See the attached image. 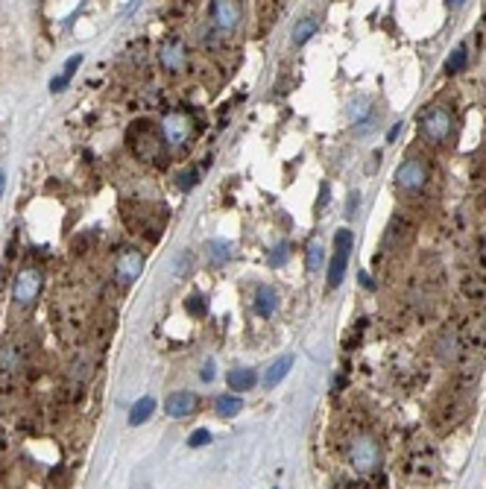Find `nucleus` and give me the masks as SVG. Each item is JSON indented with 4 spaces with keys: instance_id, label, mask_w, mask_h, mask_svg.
I'll list each match as a JSON object with an SVG mask.
<instances>
[{
    "instance_id": "29",
    "label": "nucleus",
    "mask_w": 486,
    "mask_h": 489,
    "mask_svg": "<svg viewBox=\"0 0 486 489\" xmlns=\"http://www.w3.org/2000/svg\"><path fill=\"white\" fill-rule=\"evenodd\" d=\"M211 442V434L205 431V428H200V431H193L190 437H188V445L190 448H200V445H208Z\"/></svg>"
},
{
    "instance_id": "32",
    "label": "nucleus",
    "mask_w": 486,
    "mask_h": 489,
    "mask_svg": "<svg viewBox=\"0 0 486 489\" xmlns=\"http://www.w3.org/2000/svg\"><path fill=\"white\" fill-rule=\"evenodd\" d=\"M358 203H360V193H358V191H352V197H348V205H346V214H348V217H355Z\"/></svg>"
},
{
    "instance_id": "24",
    "label": "nucleus",
    "mask_w": 486,
    "mask_h": 489,
    "mask_svg": "<svg viewBox=\"0 0 486 489\" xmlns=\"http://www.w3.org/2000/svg\"><path fill=\"white\" fill-rule=\"evenodd\" d=\"M466 59H469V53H466V47H457V50L449 56V62H445V73H449V76L460 73V71L466 68Z\"/></svg>"
},
{
    "instance_id": "21",
    "label": "nucleus",
    "mask_w": 486,
    "mask_h": 489,
    "mask_svg": "<svg viewBox=\"0 0 486 489\" xmlns=\"http://www.w3.org/2000/svg\"><path fill=\"white\" fill-rule=\"evenodd\" d=\"M314 32H317V21H314V18H302V21L293 27V32H290V44L302 47L308 38H314Z\"/></svg>"
},
{
    "instance_id": "1",
    "label": "nucleus",
    "mask_w": 486,
    "mask_h": 489,
    "mask_svg": "<svg viewBox=\"0 0 486 489\" xmlns=\"http://www.w3.org/2000/svg\"><path fill=\"white\" fill-rule=\"evenodd\" d=\"M419 135L431 144V147H442L451 141L454 135V109L449 103H434L419 114Z\"/></svg>"
},
{
    "instance_id": "18",
    "label": "nucleus",
    "mask_w": 486,
    "mask_h": 489,
    "mask_svg": "<svg viewBox=\"0 0 486 489\" xmlns=\"http://www.w3.org/2000/svg\"><path fill=\"white\" fill-rule=\"evenodd\" d=\"M243 410V399L241 396H235V393H226V396H220L217 402H214V413H217L220 419H231V416H238Z\"/></svg>"
},
{
    "instance_id": "19",
    "label": "nucleus",
    "mask_w": 486,
    "mask_h": 489,
    "mask_svg": "<svg viewBox=\"0 0 486 489\" xmlns=\"http://www.w3.org/2000/svg\"><path fill=\"white\" fill-rule=\"evenodd\" d=\"M205 252H208V261L214 267H223L231 261V243L229 241H208L205 243Z\"/></svg>"
},
{
    "instance_id": "33",
    "label": "nucleus",
    "mask_w": 486,
    "mask_h": 489,
    "mask_svg": "<svg viewBox=\"0 0 486 489\" xmlns=\"http://www.w3.org/2000/svg\"><path fill=\"white\" fill-rule=\"evenodd\" d=\"M188 261H190V252H185V255L179 258V267H176V270H173V272H176V276H185V272H188V267H190Z\"/></svg>"
},
{
    "instance_id": "20",
    "label": "nucleus",
    "mask_w": 486,
    "mask_h": 489,
    "mask_svg": "<svg viewBox=\"0 0 486 489\" xmlns=\"http://www.w3.org/2000/svg\"><path fill=\"white\" fill-rule=\"evenodd\" d=\"M152 413H155V399H152V396H144V399H138V402L132 404V410H129V425H144Z\"/></svg>"
},
{
    "instance_id": "10",
    "label": "nucleus",
    "mask_w": 486,
    "mask_h": 489,
    "mask_svg": "<svg viewBox=\"0 0 486 489\" xmlns=\"http://www.w3.org/2000/svg\"><path fill=\"white\" fill-rule=\"evenodd\" d=\"M197 404H200L197 393H190V390H176V393L167 396L164 410H167V416H173V419H185V416H190L193 410H197Z\"/></svg>"
},
{
    "instance_id": "8",
    "label": "nucleus",
    "mask_w": 486,
    "mask_h": 489,
    "mask_svg": "<svg viewBox=\"0 0 486 489\" xmlns=\"http://www.w3.org/2000/svg\"><path fill=\"white\" fill-rule=\"evenodd\" d=\"M211 18L217 24V30L229 32L243 21V6L235 4V0H217V4H211Z\"/></svg>"
},
{
    "instance_id": "5",
    "label": "nucleus",
    "mask_w": 486,
    "mask_h": 489,
    "mask_svg": "<svg viewBox=\"0 0 486 489\" xmlns=\"http://www.w3.org/2000/svg\"><path fill=\"white\" fill-rule=\"evenodd\" d=\"M190 132H193V123H190V117L182 114V111H170L162 121V141L170 150H182L190 138Z\"/></svg>"
},
{
    "instance_id": "23",
    "label": "nucleus",
    "mask_w": 486,
    "mask_h": 489,
    "mask_svg": "<svg viewBox=\"0 0 486 489\" xmlns=\"http://www.w3.org/2000/svg\"><path fill=\"white\" fill-rule=\"evenodd\" d=\"M185 308L190 310L193 317H200V320H202V317L208 314V299L202 296V293H190V296L185 299Z\"/></svg>"
},
{
    "instance_id": "3",
    "label": "nucleus",
    "mask_w": 486,
    "mask_h": 489,
    "mask_svg": "<svg viewBox=\"0 0 486 489\" xmlns=\"http://www.w3.org/2000/svg\"><path fill=\"white\" fill-rule=\"evenodd\" d=\"M466 413H469V402H466V396L460 393V390H451V393H445V396L434 404V413H431L437 434L454 431V428L466 419Z\"/></svg>"
},
{
    "instance_id": "16",
    "label": "nucleus",
    "mask_w": 486,
    "mask_h": 489,
    "mask_svg": "<svg viewBox=\"0 0 486 489\" xmlns=\"http://www.w3.org/2000/svg\"><path fill=\"white\" fill-rule=\"evenodd\" d=\"M226 384L235 390V393H249V390L258 384V375L252 373V369H231L226 375Z\"/></svg>"
},
{
    "instance_id": "11",
    "label": "nucleus",
    "mask_w": 486,
    "mask_h": 489,
    "mask_svg": "<svg viewBox=\"0 0 486 489\" xmlns=\"http://www.w3.org/2000/svg\"><path fill=\"white\" fill-rule=\"evenodd\" d=\"M159 62H162V68H164L167 73L182 71V65H185V44L179 42V38H167V42L162 44Z\"/></svg>"
},
{
    "instance_id": "14",
    "label": "nucleus",
    "mask_w": 486,
    "mask_h": 489,
    "mask_svg": "<svg viewBox=\"0 0 486 489\" xmlns=\"http://www.w3.org/2000/svg\"><path fill=\"white\" fill-rule=\"evenodd\" d=\"M252 308H255V314L258 317H264V320H269L279 310V290L276 287H258V293H255V302H252Z\"/></svg>"
},
{
    "instance_id": "17",
    "label": "nucleus",
    "mask_w": 486,
    "mask_h": 489,
    "mask_svg": "<svg viewBox=\"0 0 486 489\" xmlns=\"http://www.w3.org/2000/svg\"><path fill=\"white\" fill-rule=\"evenodd\" d=\"M457 355H460V334L457 331H445L437 343V358L449 363V361H457Z\"/></svg>"
},
{
    "instance_id": "22",
    "label": "nucleus",
    "mask_w": 486,
    "mask_h": 489,
    "mask_svg": "<svg viewBox=\"0 0 486 489\" xmlns=\"http://www.w3.org/2000/svg\"><path fill=\"white\" fill-rule=\"evenodd\" d=\"M290 258V241H276L267 249V264L269 267H284Z\"/></svg>"
},
{
    "instance_id": "2",
    "label": "nucleus",
    "mask_w": 486,
    "mask_h": 489,
    "mask_svg": "<svg viewBox=\"0 0 486 489\" xmlns=\"http://www.w3.org/2000/svg\"><path fill=\"white\" fill-rule=\"evenodd\" d=\"M348 460H352L358 475H363V478L378 475V469H381V442L369 431L355 434L352 445H348Z\"/></svg>"
},
{
    "instance_id": "25",
    "label": "nucleus",
    "mask_w": 486,
    "mask_h": 489,
    "mask_svg": "<svg viewBox=\"0 0 486 489\" xmlns=\"http://www.w3.org/2000/svg\"><path fill=\"white\" fill-rule=\"evenodd\" d=\"M322 261H325V252H322V243H310L308 246V258H305V267L310 270V272H314V270H320L322 267Z\"/></svg>"
},
{
    "instance_id": "37",
    "label": "nucleus",
    "mask_w": 486,
    "mask_h": 489,
    "mask_svg": "<svg viewBox=\"0 0 486 489\" xmlns=\"http://www.w3.org/2000/svg\"><path fill=\"white\" fill-rule=\"evenodd\" d=\"M4 188H6V173H4V167H0V197H4Z\"/></svg>"
},
{
    "instance_id": "35",
    "label": "nucleus",
    "mask_w": 486,
    "mask_h": 489,
    "mask_svg": "<svg viewBox=\"0 0 486 489\" xmlns=\"http://www.w3.org/2000/svg\"><path fill=\"white\" fill-rule=\"evenodd\" d=\"M200 378H202V381H211V378H214V361H205V366H202Z\"/></svg>"
},
{
    "instance_id": "12",
    "label": "nucleus",
    "mask_w": 486,
    "mask_h": 489,
    "mask_svg": "<svg viewBox=\"0 0 486 489\" xmlns=\"http://www.w3.org/2000/svg\"><path fill=\"white\" fill-rule=\"evenodd\" d=\"M407 238H411L407 217H404V214H396V217L387 223V229H384V249H399L401 243H407Z\"/></svg>"
},
{
    "instance_id": "36",
    "label": "nucleus",
    "mask_w": 486,
    "mask_h": 489,
    "mask_svg": "<svg viewBox=\"0 0 486 489\" xmlns=\"http://www.w3.org/2000/svg\"><path fill=\"white\" fill-rule=\"evenodd\" d=\"M399 132H401V123H393V126H390V132H387V141L393 144V141L399 138Z\"/></svg>"
},
{
    "instance_id": "31",
    "label": "nucleus",
    "mask_w": 486,
    "mask_h": 489,
    "mask_svg": "<svg viewBox=\"0 0 486 489\" xmlns=\"http://www.w3.org/2000/svg\"><path fill=\"white\" fill-rule=\"evenodd\" d=\"M68 83H71L68 76H65V73H59V76H56V80H50V91H53V94H59V91H65V88H68Z\"/></svg>"
},
{
    "instance_id": "9",
    "label": "nucleus",
    "mask_w": 486,
    "mask_h": 489,
    "mask_svg": "<svg viewBox=\"0 0 486 489\" xmlns=\"http://www.w3.org/2000/svg\"><path fill=\"white\" fill-rule=\"evenodd\" d=\"M141 272H144V255L138 249H126L123 255L118 258V282L123 287H129V284L138 282Z\"/></svg>"
},
{
    "instance_id": "4",
    "label": "nucleus",
    "mask_w": 486,
    "mask_h": 489,
    "mask_svg": "<svg viewBox=\"0 0 486 489\" xmlns=\"http://www.w3.org/2000/svg\"><path fill=\"white\" fill-rule=\"evenodd\" d=\"M427 179H431V170H427V164L419 159V155H411V159H404L396 170V185L399 191L411 193V197H416V193H425L427 188Z\"/></svg>"
},
{
    "instance_id": "13",
    "label": "nucleus",
    "mask_w": 486,
    "mask_h": 489,
    "mask_svg": "<svg viewBox=\"0 0 486 489\" xmlns=\"http://www.w3.org/2000/svg\"><path fill=\"white\" fill-rule=\"evenodd\" d=\"M404 469H407V472H411L413 478H431L434 469H437V463H434V454L427 452V448H419V452H411V457L404 460Z\"/></svg>"
},
{
    "instance_id": "26",
    "label": "nucleus",
    "mask_w": 486,
    "mask_h": 489,
    "mask_svg": "<svg viewBox=\"0 0 486 489\" xmlns=\"http://www.w3.org/2000/svg\"><path fill=\"white\" fill-rule=\"evenodd\" d=\"M197 182H200V173H197V167H188V170H182V173L176 176V188H179V191H185V193H188L193 185H197Z\"/></svg>"
},
{
    "instance_id": "7",
    "label": "nucleus",
    "mask_w": 486,
    "mask_h": 489,
    "mask_svg": "<svg viewBox=\"0 0 486 489\" xmlns=\"http://www.w3.org/2000/svg\"><path fill=\"white\" fill-rule=\"evenodd\" d=\"M38 293H42V270L35 267H27L18 272L15 279V287H12V296L18 305H32L38 299Z\"/></svg>"
},
{
    "instance_id": "28",
    "label": "nucleus",
    "mask_w": 486,
    "mask_h": 489,
    "mask_svg": "<svg viewBox=\"0 0 486 489\" xmlns=\"http://www.w3.org/2000/svg\"><path fill=\"white\" fill-rule=\"evenodd\" d=\"M15 363H18L15 349H12V346H4V349H0V373H12Z\"/></svg>"
},
{
    "instance_id": "27",
    "label": "nucleus",
    "mask_w": 486,
    "mask_h": 489,
    "mask_svg": "<svg viewBox=\"0 0 486 489\" xmlns=\"http://www.w3.org/2000/svg\"><path fill=\"white\" fill-rule=\"evenodd\" d=\"M378 129V114L375 111H369L366 117H360V121L355 123V132L358 135H369V132H375Z\"/></svg>"
},
{
    "instance_id": "15",
    "label": "nucleus",
    "mask_w": 486,
    "mask_h": 489,
    "mask_svg": "<svg viewBox=\"0 0 486 489\" xmlns=\"http://www.w3.org/2000/svg\"><path fill=\"white\" fill-rule=\"evenodd\" d=\"M290 369H293V355H281V358H276L273 363L267 366V373H264V387H267V390L279 387V384L290 375Z\"/></svg>"
},
{
    "instance_id": "30",
    "label": "nucleus",
    "mask_w": 486,
    "mask_h": 489,
    "mask_svg": "<svg viewBox=\"0 0 486 489\" xmlns=\"http://www.w3.org/2000/svg\"><path fill=\"white\" fill-rule=\"evenodd\" d=\"M80 65H83V53H76V56H71L68 62H65V71H62V73H65L68 80H71V76L76 73V68H80Z\"/></svg>"
},
{
    "instance_id": "6",
    "label": "nucleus",
    "mask_w": 486,
    "mask_h": 489,
    "mask_svg": "<svg viewBox=\"0 0 486 489\" xmlns=\"http://www.w3.org/2000/svg\"><path fill=\"white\" fill-rule=\"evenodd\" d=\"M348 252H352V231L340 229L334 234V258L328 264V287H340L346 276V264H348Z\"/></svg>"
},
{
    "instance_id": "34",
    "label": "nucleus",
    "mask_w": 486,
    "mask_h": 489,
    "mask_svg": "<svg viewBox=\"0 0 486 489\" xmlns=\"http://www.w3.org/2000/svg\"><path fill=\"white\" fill-rule=\"evenodd\" d=\"M325 203H328V182H322V188H320V200H317V211H322V208H325Z\"/></svg>"
}]
</instances>
